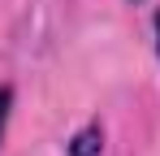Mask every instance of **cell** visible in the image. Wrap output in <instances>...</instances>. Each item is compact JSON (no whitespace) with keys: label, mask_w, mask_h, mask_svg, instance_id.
I'll use <instances>...</instances> for the list:
<instances>
[{"label":"cell","mask_w":160,"mask_h":156,"mask_svg":"<svg viewBox=\"0 0 160 156\" xmlns=\"http://www.w3.org/2000/svg\"><path fill=\"white\" fill-rule=\"evenodd\" d=\"M9 100H13V91L0 87V130H4V117H9Z\"/></svg>","instance_id":"6da1fadb"}]
</instances>
